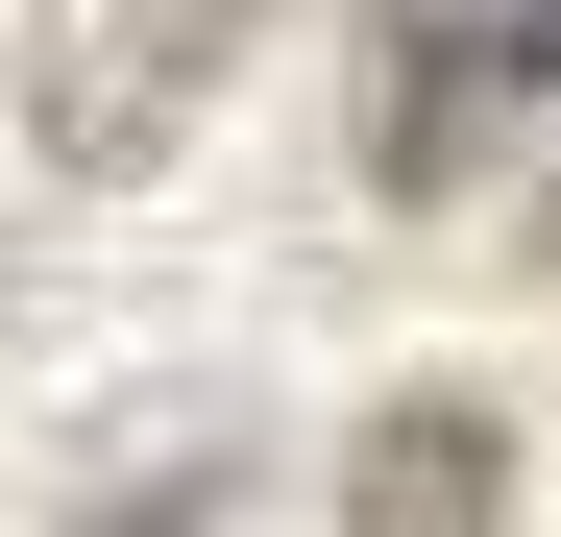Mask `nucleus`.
Wrapping results in <instances>:
<instances>
[{
	"label": "nucleus",
	"mask_w": 561,
	"mask_h": 537,
	"mask_svg": "<svg viewBox=\"0 0 561 537\" xmlns=\"http://www.w3.org/2000/svg\"><path fill=\"white\" fill-rule=\"evenodd\" d=\"M537 73H561V0H366V171L391 196H463Z\"/></svg>",
	"instance_id": "f257e3e1"
},
{
	"label": "nucleus",
	"mask_w": 561,
	"mask_h": 537,
	"mask_svg": "<svg viewBox=\"0 0 561 537\" xmlns=\"http://www.w3.org/2000/svg\"><path fill=\"white\" fill-rule=\"evenodd\" d=\"M342 513H366V537H391V513H415V537H489V513H513V439L463 415V391H415V415H366Z\"/></svg>",
	"instance_id": "7ed1b4c3"
},
{
	"label": "nucleus",
	"mask_w": 561,
	"mask_h": 537,
	"mask_svg": "<svg viewBox=\"0 0 561 537\" xmlns=\"http://www.w3.org/2000/svg\"><path fill=\"white\" fill-rule=\"evenodd\" d=\"M220 25H244V0H73V25H49V147L73 171H147L171 99H220Z\"/></svg>",
	"instance_id": "f03ea898"
}]
</instances>
